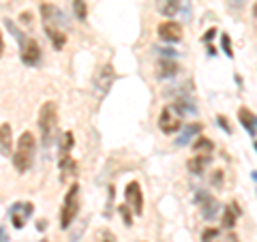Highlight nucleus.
Listing matches in <instances>:
<instances>
[{
	"label": "nucleus",
	"mask_w": 257,
	"mask_h": 242,
	"mask_svg": "<svg viewBox=\"0 0 257 242\" xmlns=\"http://www.w3.org/2000/svg\"><path fill=\"white\" fill-rule=\"evenodd\" d=\"M223 242H227V240H223Z\"/></svg>",
	"instance_id": "obj_40"
},
{
	"label": "nucleus",
	"mask_w": 257,
	"mask_h": 242,
	"mask_svg": "<svg viewBox=\"0 0 257 242\" xmlns=\"http://www.w3.org/2000/svg\"><path fill=\"white\" fill-rule=\"evenodd\" d=\"M210 155H195L193 159H189V163H187V167H189V172L191 174H195V176H202L204 172H206V167L210 165Z\"/></svg>",
	"instance_id": "obj_14"
},
{
	"label": "nucleus",
	"mask_w": 257,
	"mask_h": 242,
	"mask_svg": "<svg viewBox=\"0 0 257 242\" xmlns=\"http://www.w3.org/2000/svg\"><path fill=\"white\" fill-rule=\"evenodd\" d=\"M39 129H41V137L45 146H52L56 140V131H58V107L54 101L43 103L41 111H39Z\"/></svg>",
	"instance_id": "obj_2"
},
{
	"label": "nucleus",
	"mask_w": 257,
	"mask_h": 242,
	"mask_svg": "<svg viewBox=\"0 0 257 242\" xmlns=\"http://www.w3.org/2000/svg\"><path fill=\"white\" fill-rule=\"evenodd\" d=\"M22 43V62L28 64V67H37L41 62V47L35 39H24Z\"/></svg>",
	"instance_id": "obj_9"
},
{
	"label": "nucleus",
	"mask_w": 257,
	"mask_h": 242,
	"mask_svg": "<svg viewBox=\"0 0 257 242\" xmlns=\"http://www.w3.org/2000/svg\"><path fill=\"white\" fill-rule=\"evenodd\" d=\"M11 146H13V131L11 125H0V155H11Z\"/></svg>",
	"instance_id": "obj_15"
},
{
	"label": "nucleus",
	"mask_w": 257,
	"mask_h": 242,
	"mask_svg": "<svg viewBox=\"0 0 257 242\" xmlns=\"http://www.w3.org/2000/svg\"><path fill=\"white\" fill-rule=\"evenodd\" d=\"M253 15H255V18H257V3H255V7H253Z\"/></svg>",
	"instance_id": "obj_38"
},
{
	"label": "nucleus",
	"mask_w": 257,
	"mask_h": 242,
	"mask_svg": "<svg viewBox=\"0 0 257 242\" xmlns=\"http://www.w3.org/2000/svg\"><path fill=\"white\" fill-rule=\"evenodd\" d=\"M120 214H122V221H124L126 227H131L133 225V212L128 210V206H120Z\"/></svg>",
	"instance_id": "obj_26"
},
{
	"label": "nucleus",
	"mask_w": 257,
	"mask_h": 242,
	"mask_svg": "<svg viewBox=\"0 0 257 242\" xmlns=\"http://www.w3.org/2000/svg\"><path fill=\"white\" fill-rule=\"evenodd\" d=\"M60 182H67L69 178H73V176H77V163L73 159H71V155H62L60 157Z\"/></svg>",
	"instance_id": "obj_13"
},
{
	"label": "nucleus",
	"mask_w": 257,
	"mask_h": 242,
	"mask_svg": "<svg viewBox=\"0 0 257 242\" xmlns=\"http://www.w3.org/2000/svg\"><path fill=\"white\" fill-rule=\"evenodd\" d=\"M77 212H79V184H71L67 195H64L62 208H60V227L69 229Z\"/></svg>",
	"instance_id": "obj_3"
},
{
	"label": "nucleus",
	"mask_w": 257,
	"mask_h": 242,
	"mask_svg": "<svg viewBox=\"0 0 257 242\" xmlns=\"http://www.w3.org/2000/svg\"><path fill=\"white\" fill-rule=\"evenodd\" d=\"M157 32H159L161 41H165V43H178L182 39V26L178 22H172V20L161 22Z\"/></svg>",
	"instance_id": "obj_10"
},
{
	"label": "nucleus",
	"mask_w": 257,
	"mask_h": 242,
	"mask_svg": "<svg viewBox=\"0 0 257 242\" xmlns=\"http://www.w3.org/2000/svg\"><path fill=\"white\" fill-rule=\"evenodd\" d=\"M41 18H43V26L69 28L67 15H64L58 7H54V5H41Z\"/></svg>",
	"instance_id": "obj_7"
},
{
	"label": "nucleus",
	"mask_w": 257,
	"mask_h": 242,
	"mask_svg": "<svg viewBox=\"0 0 257 242\" xmlns=\"http://www.w3.org/2000/svg\"><path fill=\"white\" fill-rule=\"evenodd\" d=\"M199 131H202V125H189V127H184L180 137L176 140V144H178V146H187V144H191L193 137L199 135Z\"/></svg>",
	"instance_id": "obj_19"
},
{
	"label": "nucleus",
	"mask_w": 257,
	"mask_h": 242,
	"mask_svg": "<svg viewBox=\"0 0 257 242\" xmlns=\"http://www.w3.org/2000/svg\"><path fill=\"white\" fill-rule=\"evenodd\" d=\"M221 45H223V52L231 58V56H234V50H231V43H229V37H227V35L221 37Z\"/></svg>",
	"instance_id": "obj_28"
},
{
	"label": "nucleus",
	"mask_w": 257,
	"mask_h": 242,
	"mask_svg": "<svg viewBox=\"0 0 257 242\" xmlns=\"http://www.w3.org/2000/svg\"><path fill=\"white\" fill-rule=\"evenodd\" d=\"M3 52H5V37H3V30H0V58H3Z\"/></svg>",
	"instance_id": "obj_33"
},
{
	"label": "nucleus",
	"mask_w": 257,
	"mask_h": 242,
	"mask_svg": "<svg viewBox=\"0 0 257 242\" xmlns=\"http://www.w3.org/2000/svg\"><path fill=\"white\" fill-rule=\"evenodd\" d=\"M178 71H180L178 62H176V60H167V58H163V60L159 62L157 77H161V79H167V77H174V75H178Z\"/></svg>",
	"instance_id": "obj_16"
},
{
	"label": "nucleus",
	"mask_w": 257,
	"mask_h": 242,
	"mask_svg": "<svg viewBox=\"0 0 257 242\" xmlns=\"http://www.w3.org/2000/svg\"><path fill=\"white\" fill-rule=\"evenodd\" d=\"M116 82V71H114V64H103V67L96 71L94 77H92V90L96 94V99L103 101L107 96V92L111 90V86Z\"/></svg>",
	"instance_id": "obj_4"
},
{
	"label": "nucleus",
	"mask_w": 257,
	"mask_h": 242,
	"mask_svg": "<svg viewBox=\"0 0 257 242\" xmlns=\"http://www.w3.org/2000/svg\"><path fill=\"white\" fill-rule=\"evenodd\" d=\"M244 5H246V0H227V7H229V11H242L244 9Z\"/></svg>",
	"instance_id": "obj_27"
},
{
	"label": "nucleus",
	"mask_w": 257,
	"mask_h": 242,
	"mask_svg": "<svg viewBox=\"0 0 257 242\" xmlns=\"http://www.w3.org/2000/svg\"><path fill=\"white\" fill-rule=\"evenodd\" d=\"M157 11L163 18H174L180 11V0H157Z\"/></svg>",
	"instance_id": "obj_17"
},
{
	"label": "nucleus",
	"mask_w": 257,
	"mask_h": 242,
	"mask_svg": "<svg viewBox=\"0 0 257 242\" xmlns=\"http://www.w3.org/2000/svg\"><path fill=\"white\" fill-rule=\"evenodd\" d=\"M32 212H35V206H32L30 201H18V204H13L9 210V219L13 223V227L22 229L24 225H26V221L32 216Z\"/></svg>",
	"instance_id": "obj_6"
},
{
	"label": "nucleus",
	"mask_w": 257,
	"mask_h": 242,
	"mask_svg": "<svg viewBox=\"0 0 257 242\" xmlns=\"http://www.w3.org/2000/svg\"><path fill=\"white\" fill-rule=\"evenodd\" d=\"M161 54H165V56H176V52L172 50V47H165V50L161 52Z\"/></svg>",
	"instance_id": "obj_35"
},
{
	"label": "nucleus",
	"mask_w": 257,
	"mask_h": 242,
	"mask_svg": "<svg viewBox=\"0 0 257 242\" xmlns=\"http://www.w3.org/2000/svg\"><path fill=\"white\" fill-rule=\"evenodd\" d=\"M193 148H195V155H212L214 144L208 140V137H197V142L193 144Z\"/></svg>",
	"instance_id": "obj_21"
},
{
	"label": "nucleus",
	"mask_w": 257,
	"mask_h": 242,
	"mask_svg": "<svg viewBox=\"0 0 257 242\" xmlns=\"http://www.w3.org/2000/svg\"><path fill=\"white\" fill-rule=\"evenodd\" d=\"M71 148H73V133L67 131L62 135V148H60V152H62V155H69Z\"/></svg>",
	"instance_id": "obj_24"
},
{
	"label": "nucleus",
	"mask_w": 257,
	"mask_h": 242,
	"mask_svg": "<svg viewBox=\"0 0 257 242\" xmlns=\"http://www.w3.org/2000/svg\"><path fill=\"white\" fill-rule=\"evenodd\" d=\"M238 214H240V210L236 208V204H231V206L225 208V210H223V227H225V229H231V227H234Z\"/></svg>",
	"instance_id": "obj_20"
},
{
	"label": "nucleus",
	"mask_w": 257,
	"mask_h": 242,
	"mask_svg": "<svg viewBox=\"0 0 257 242\" xmlns=\"http://www.w3.org/2000/svg\"><path fill=\"white\" fill-rule=\"evenodd\" d=\"M45 28V35L47 39L52 41V47L56 52H60L64 45H67V35H64L62 28H54V26H43Z\"/></svg>",
	"instance_id": "obj_12"
},
{
	"label": "nucleus",
	"mask_w": 257,
	"mask_h": 242,
	"mask_svg": "<svg viewBox=\"0 0 257 242\" xmlns=\"http://www.w3.org/2000/svg\"><path fill=\"white\" fill-rule=\"evenodd\" d=\"M73 11H75V18L79 22H86V18H88V7H86L84 0H73Z\"/></svg>",
	"instance_id": "obj_22"
},
{
	"label": "nucleus",
	"mask_w": 257,
	"mask_h": 242,
	"mask_svg": "<svg viewBox=\"0 0 257 242\" xmlns=\"http://www.w3.org/2000/svg\"><path fill=\"white\" fill-rule=\"evenodd\" d=\"M199 210H202V216L206 221H214L216 216H219V212H221V204L210 197V199H206L204 204L199 206Z\"/></svg>",
	"instance_id": "obj_18"
},
{
	"label": "nucleus",
	"mask_w": 257,
	"mask_h": 242,
	"mask_svg": "<svg viewBox=\"0 0 257 242\" xmlns=\"http://www.w3.org/2000/svg\"><path fill=\"white\" fill-rule=\"evenodd\" d=\"M159 129L163 133H167V135L178 133L182 129V116L172 105L163 107V109H161V114H159Z\"/></svg>",
	"instance_id": "obj_5"
},
{
	"label": "nucleus",
	"mask_w": 257,
	"mask_h": 242,
	"mask_svg": "<svg viewBox=\"0 0 257 242\" xmlns=\"http://www.w3.org/2000/svg\"><path fill=\"white\" fill-rule=\"evenodd\" d=\"M214 238H219V229L216 227H208L202 233V242H214Z\"/></svg>",
	"instance_id": "obj_25"
},
{
	"label": "nucleus",
	"mask_w": 257,
	"mask_h": 242,
	"mask_svg": "<svg viewBox=\"0 0 257 242\" xmlns=\"http://www.w3.org/2000/svg\"><path fill=\"white\" fill-rule=\"evenodd\" d=\"M225 240H227V242H240V240H238V236H234V233H231L229 238H225Z\"/></svg>",
	"instance_id": "obj_37"
},
{
	"label": "nucleus",
	"mask_w": 257,
	"mask_h": 242,
	"mask_svg": "<svg viewBox=\"0 0 257 242\" xmlns=\"http://www.w3.org/2000/svg\"><path fill=\"white\" fill-rule=\"evenodd\" d=\"M255 150H257V142H255Z\"/></svg>",
	"instance_id": "obj_39"
},
{
	"label": "nucleus",
	"mask_w": 257,
	"mask_h": 242,
	"mask_svg": "<svg viewBox=\"0 0 257 242\" xmlns=\"http://www.w3.org/2000/svg\"><path fill=\"white\" fill-rule=\"evenodd\" d=\"M20 20H22V24H26V26H30V22H32V15L26 11V13H22V15H20Z\"/></svg>",
	"instance_id": "obj_29"
},
{
	"label": "nucleus",
	"mask_w": 257,
	"mask_h": 242,
	"mask_svg": "<svg viewBox=\"0 0 257 242\" xmlns=\"http://www.w3.org/2000/svg\"><path fill=\"white\" fill-rule=\"evenodd\" d=\"M45 227H47V223H45V221H39V223H37V229H41V231H43Z\"/></svg>",
	"instance_id": "obj_36"
},
{
	"label": "nucleus",
	"mask_w": 257,
	"mask_h": 242,
	"mask_svg": "<svg viewBox=\"0 0 257 242\" xmlns=\"http://www.w3.org/2000/svg\"><path fill=\"white\" fill-rule=\"evenodd\" d=\"M221 180H223V174H221V172H216V174L212 176V184H216V187H221Z\"/></svg>",
	"instance_id": "obj_30"
},
{
	"label": "nucleus",
	"mask_w": 257,
	"mask_h": 242,
	"mask_svg": "<svg viewBox=\"0 0 257 242\" xmlns=\"http://www.w3.org/2000/svg\"><path fill=\"white\" fill-rule=\"evenodd\" d=\"M35 152H37V142L35 135L30 131H24L18 140V150L13 155V165L20 174H26L35 163Z\"/></svg>",
	"instance_id": "obj_1"
},
{
	"label": "nucleus",
	"mask_w": 257,
	"mask_h": 242,
	"mask_svg": "<svg viewBox=\"0 0 257 242\" xmlns=\"http://www.w3.org/2000/svg\"><path fill=\"white\" fill-rule=\"evenodd\" d=\"M214 35H216V30H214V28H210V30H208V32H206V37H204V41H210V39H212Z\"/></svg>",
	"instance_id": "obj_32"
},
{
	"label": "nucleus",
	"mask_w": 257,
	"mask_h": 242,
	"mask_svg": "<svg viewBox=\"0 0 257 242\" xmlns=\"http://www.w3.org/2000/svg\"><path fill=\"white\" fill-rule=\"evenodd\" d=\"M96 242H118V240H116V233L114 231L99 229V231H96Z\"/></svg>",
	"instance_id": "obj_23"
},
{
	"label": "nucleus",
	"mask_w": 257,
	"mask_h": 242,
	"mask_svg": "<svg viewBox=\"0 0 257 242\" xmlns=\"http://www.w3.org/2000/svg\"><path fill=\"white\" fill-rule=\"evenodd\" d=\"M219 125H221V127L225 129V131H227V133H231V129L227 127V123H225V118H223V116H219Z\"/></svg>",
	"instance_id": "obj_31"
},
{
	"label": "nucleus",
	"mask_w": 257,
	"mask_h": 242,
	"mask_svg": "<svg viewBox=\"0 0 257 242\" xmlns=\"http://www.w3.org/2000/svg\"><path fill=\"white\" fill-rule=\"evenodd\" d=\"M9 238H7V231H5V227H0V242H7Z\"/></svg>",
	"instance_id": "obj_34"
},
{
	"label": "nucleus",
	"mask_w": 257,
	"mask_h": 242,
	"mask_svg": "<svg viewBox=\"0 0 257 242\" xmlns=\"http://www.w3.org/2000/svg\"><path fill=\"white\" fill-rule=\"evenodd\" d=\"M124 197H126V206H131V210L135 214H142L144 212V193L140 182H128L126 189H124Z\"/></svg>",
	"instance_id": "obj_8"
},
{
	"label": "nucleus",
	"mask_w": 257,
	"mask_h": 242,
	"mask_svg": "<svg viewBox=\"0 0 257 242\" xmlns=\"http://www.w3.org/2000/svg\"><path fill=\"white\" fill-rule=\"evenodd\" d=\"M238 120H240V125H242L246 129V133L255 137L257 135V116L253 114L251 109H246V107H240L238 109Z\"/></svg>",
	"instance_id": "obj_11"
}]
</instances>
